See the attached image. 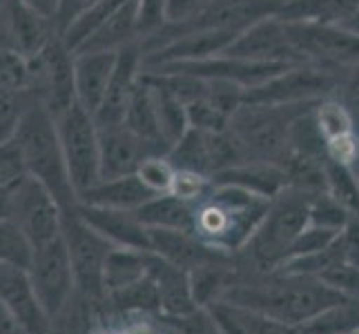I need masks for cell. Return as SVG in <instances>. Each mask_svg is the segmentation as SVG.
I'll use <instances>...</instances> for the list:
<instances>
[{
  "label": "cell",
  "instance_id": "obj_30",
  "mask_svg": "<svg viewBox=\"0 0 359 334\" xmlns=\"http://www.w3.org/2000/svg\"><path fill=\"white\" fill-rule=\"evenodd\" d=\"M145 274H147V252L112 247L103 267V296L107 292L130 286V283L143 279Z\"/></svg>",
  "mask_w": 359,
  "mask_h": 334
},
{
  "label": "cell",
  "instance_id": "obj_33",
  "mask_svg": "<svg viewBox=\"0 0 359 334\" xmlns=\"http://www.w3.org/2000/svg\"><path fill=\"white\" fill-rule=\"evenodd\" d=\"M32 67L29 58L20 56L11 47L0 45V92L29 94Z\"/></svg>",
  "mask_w": 359,
  "mask_h": 334
},
{
  "label": "cell",
  "instance_id": "obj_9",
  "mask_svg": "<svg viewBox=\"0 0 359 334\" xmlns=\"http://www.w3.org/2000/svg\"><path fill=\"white\" fill-rule=\"evenodd\" d=\"M341 71H330L311 63L290 65L277 76L243 92V103H268V105H294L317 103L321 98L335 96Z\"/></svg>",
  "mask_w": 359,
  "mask_h": 334
},
{
  "label": "cell",
  "instance_id": "obj_49",
  "mask_svg": "<svg viewBox=\"0 0 359 334\" xmlns=\"http://www.w3.org/2000/svg\"><path fill=\"white\" fill-rule=\"evenodd\" d=\"M9 205H11V185L0 190V221L9 218Z\"/></svg>",
  "mask_w": 359,
  "mask_h": 334
},
{
  "label": "cell",
  "instance_id": "obj_5",
  "mask_svg": "<svg viewBox=\"0 0 359 334\" xmlns=\"http://www.w3.org/2000/svg\"><path fill=\"white\" fill-rule=\"evenodd\" d=\"M315 103L268 105L241 103L230 116L228 130L241 145L248 160L272 163L283 167L290 156V125L292 120Z\"/></svg>",
  "mask_w": 359,
  "mask_h": 334
},
{
  "label": "cell",
  "instance_id": "obj_27",
  "mask_svg": "<svg viewBox=\"0 0 359 334\" xmlns=\"http://www.w3.org/2000/svg\"><path fill=\"white\" fill-rule=\"evenodd\" d=\"M123 125H126L132 134L141 136L143 141L152 143L156 147H161L168 154V145L161 139L158 132V123H156V107H154V94L150 83L145 81V76H141L139 85L128 103L126 116H123Z\"/></svg>",
  "mask_w": 359,
  "mask_h": 334
},
{
  "label": "cell",
  "instance_id": "obj_2",
  "mask_svg": "<svg viewBox=\"0 0 359 334\" xmlns=\"http://www.w3.org/2000/svg\"><path fill=\"white\" fill-rule=\"evenodd\" d=\"M270 201L234 185L212 183L194 203L192 234L226 254H239L262 223Z\"/></svg>",
  "mask_w": 359,
  "mask_h": 334
},
{
  "label": "cell",
  "instance_id": "obj_13",
  "mask_svg": "<svg viewBox=\"0 0 359 334\" xmlns=\"http://www.w3.org/2000/svg\"><path fill=\"white\" fill-rule=\"evenodd\" d=\"M286 0H210L208 7L192 20L181 25H165L161 32H190V29H217L241 34L250 25L277 16ZM158 32V34H161ZM152 41V39H150Z\"/></svg>",
  "mask_w": 359,
  "mask_h": 334
},
{
  "label": "cell",
  "instance_id": "obj_40",
  "mask_svg": "<svg viewBox=\"0 0 359 334\" xmlns=\"http://www.w3.org/2000/svg\"><path fill=\"white\" fill-rule=\"evenodd\" d=\"M319 279L335 292L359 299V267H353L348 263H335L321 272Z\"/></svg>",
  "mask_w": 359,
  "mask_h": 334
},
{
  "label": "cell",
  "instance_id": "obj_21",
  "mask_svg": "<svg viewBox=\"0 0 359 334\" xmlns=\"http://www.w3.org/2000/svg\"><path fill=\"white\" fill-rule=\"evenodd\" d=\"M147 274L154 281L161 316L185 314L196 307L190 290L188 270L172 265L170 261L156 256L154 252H147Z\"/></svg>",
  "mask_w": 359,
  "mask_h": 334
},
{
  "label": "cell",
  "instance_id": "obj_19",
  "mask_svg": "<svg viewBox=\"0 0 359 334\" xmlns=\"http://www.w3.org/2000/svg\"><path fill=\"white\" fill-rule=\"evenodd\" d=\"M0 301L20 319L29 334H47L49 319L36 301L27 267L0 263Z\"/></svg>",
  "mask_w": 359,
  "mask_h": 334
},
{
  "label": "cell",
  "instance_id": "obj_6",
  "mask_svg": "<svg viewBox=\"0 0 359 334\" xmlns=\"http://www.w3.org/2000/svg\"><path fill=\"white\" fill-rule=\"evenodd\" d=\"M58 141L63 150L67 176L76 199L101 181V154H98V125L90 111L79 103L67 107L56 118Z\"/></svg>",
  "mask_w": 359,
  "mask_h": 334
},
{
  "label": "cell",
  "instance_id": "obj_43",
  "mask_svg": "<svg viewBox=\"0 0 359 334\" xmlns=\"http://www.w3.org/2000/svg\"><path fill=\"white\" fill-rule=\"evenodd\" d=\"M335 247H337L341 263L359 267V218L357 216H351L346 221V225L335 237Z\"/></svg>",
  "mask_w": 359,
  "mask_h": 334
},
{
  "label": "cell",
  "instance_id": "obj_28",
  "mask_svg": "<svg viewBox=\"0 0 359 334\" xmlns=\"http://www.w3.org/2000/svg\"><path fill=\"white\" fill-rule=\"evenodd\" d=\"M359 11V0H286L281 5L279 20H317L344 25Z\"/></svg>",
  "mask_w": 359,
  "mask_h": 334
},
{
  "label": "cell",
  "instance_id": "obj_52",
  "mask_svg": "<svg viewBox=\"0 0 359 334\" xmlns=\"http://www.w3.org/2000/svg\"><path fill=\"white\" fill-rule=\"evenodd\" d=\"M353 174H355V179H357V183H359V158H357V165H355V169H353Z\"/></svg>",
  "mask_w": 359,
  "mask_h": 334
},
{
  "label": "cell",
  "instance_id": "obj_18",
  "mask_svg": "<svg viewBox=\"0 0 359 334\" xmlns=\"http://www.w3.org/2000/svg\"><path fill=\"white\" fill-rule=\"evenodd\" d=\"M74 212L114 247L150 252V230L139 221L134 209H107L76 203Z\"/></svg>",
  "mask_w": 359,
  "mask_h": 334
},
{
  "label": "cell",
  "instance_id": "obj_44",
  "mask_svg": "<svg viewBox=\"0 0 359 334\" xmlns=\"http://www.w3.org/2000/svg\"><path fill=\"white\" fill-rule=\"evenodd\" d=\"M210 0H165V16L168 25H181L192 20L196 14L208 7Z\"/></svg>",
  "mask_w": 359,
  "mask_h": 334
},
{
  "label": "cell",
  "instance_id": "obj_3",
  "mask_svg": "<svg viewBox=\"0 0 359 334\" xmlns=\"http://www.w3.org/2000/svg\"><path fill=\"white\" fill-rule=\"evenodd\" d=\"M11 139L20 150L25 174L39 181L54 196L63 212L76 207L79 201L67 176L56 120L39 101L32 98L22 109Z\"/></svg>",
  "mask_w": 359,
  "mask_h": 334
},
{
  "label": "cell",
  "instance_id": "obj_46",
  "mask_svg": "<svg viewBox=\"0 0 359 334\" xmlns=\"http://www.w3.org/2000/svg\"><path fill=\"white\" fill-rule=\"evenodd\" d=\"M126 321L128 323L121 326L123 334H161V326L156 316H132Z\"/></svg>",
  "mask_w": 359,
  "mask_h": 334
},
{
  "label": "cell",
  "instance_id": "obj_11",
  "mask_svg": "<svg viewBox=\"0 0 359 334\" xmlns=\"http://www.w3.org/2000/svg\"><path fill=\"white\" fill-rule=\"evenodd\" d=\"M9 221L25 234L32 250L63 234V209L39 181L27 174L11 185Z\"/></svg>",
  "mask_w": 359,
  "mask_h": 334
},
{
  "label": "cell",
  "instance_id": "obj_41",
  "mask_svg": "<svg viewBox=\"0 0 359 334\" xmlns=\"http://www.w3.org/2000/svg\"><path fill=\"white\" fill-rule=\"evenodd\" d=\"M335 98L351 114V118L355 123V130L359 134V63L341 71Z\"/></svg>",
  "mask_w": 359,
  "mask_h": 334
},
{
  "label": "cell",
  "instance_id": "obj_54",
  "mask_svg": "<svg viewBox=\"0 0 359 334\" xmlns=\"http://www.w3.org/2000/svg\"><path fill=\"white\" fill-rule=\"evenodd\" d=\"M0 3H3V0H0Z\"/></svg>",
  "mask_w": 359,
  "mask_h": 334
},
{
  "label": "cell",
  "instance_id": "obj_48",
  "mask_svg": "<svg viewBox=\"0 0 359 334\" xmlns=\"http://www.w3.org/2000/svg\"><path fill=\"white\" fill-rule=\"evenodd\" d=\"M27 7L36 9L39 14L47 16V18H56V11H58V0H20Z\"/></svg>",
  "mask_w": 359,
  "mask_h": 334
},
{
  "label": "cell",
  "instance_id": "obj_50",
  "mask_svg": "<svg viewBox=\"0 0 359 334\" xmlns=\"http://www.w3.org/2000/svg\"><path fill=\"white\" fill-rule=\"evenodd\" d=\"M90 334H123L121 332V328H116V326H109V323H96L94 328H92V332Z\"/></svg>",
  "mask_w": 359,
  "mask_h": 334
},
{
  "label": "cell",
  "instance_id": "obj_34",
  "mask_svg": "<svg viewBox=\"0 0 359 334\" xmlns=\"http://www.w3.org/2000/svg\"><path fill=\"white\" fill-rule=\"evenodd\" d=\"M177 167L170 163V158L165 154H154L147 156L143 163L136 169V176L145 185V190H150L154 196L168 194L175 181Z\"/></svg>",
  "mask_w": 359,
  "mask_h": 334
},
{
  "label": "cell",
  "instance_id": "obj_12",
  "mask_svg": "<svg viewBox=\"0 0 359 334\" xmlns=\"http://www.w3.org/2000/svg\"><path fill=\"white\" fill-rule=\"evenodd\" d=\"M32 83L29 96L39 101L54 118L76 103L74 94V52L60 36L49 43L39 56L29 58Z\"/></svg>",
  "mask_w": 359,
  "mask_h": 334
},
{
  "label": "cell",
  "instance_id": "obj_7",
  "mask_svg": "<svg viewBox=\"0 0 359 334\" xmlns=\"http://www.w3.org/2000/svg\"><path fill=\"white\" fill-rule=\"evenodd\" d=\"M63 241L67 245L76 296L94 307V314L103 301V267L112 252V243L94 232L74 209L63 212Z\"/></svg>",
  "mask_w": 359,
  "mask_h": 334
},
{
  "label": "cell",
  "instance_id": "obj_10",
  "mask_svg": "<svg viewBox=\"0 0 359 334\" xmlns=\"http://www.w3.org/2000/svg\"><path fill=\"white\" fill-rule=\"evenodd\" d=\"M27 272L36 301H39L49 321L56 319L76 296V286H74L72 263L63 234L54 241L34 247Z\"/></svg>",
  "mask_w": 359,
  "mask_h": 334
},
{
  "label": "cell",
  "instance_id": "obj_25",
  "mask_svg": "<svg viewBox=\"0 0 359 334\" xmlns=\"http://www.w3.org/2000/svg\"><path fill=\"white\" fill-rule=\"evenodd\" d=\"M132 43H139L136 29V0H128L112 16L105 18L98 27L85 39L74 54L79 52H118Z\"/></svg>",
  "mask_w": 359,
  "mask_h": 334
},
{
  "label": "cell",
  "instance_id": "obj_4",
  "mask_svg": "<svg viewBox=\"0 0 359 334\" xmlns=\"http://www.w3.org/2000/svg\"><path fill=\"white\" fill-rule=\"evenodd\" d=\"M313 194L288 185L270 201L262 223L239 252L252 270L270 272L281 265L290 245L308 225V205Z\"/></svg>",
  "mask_w": 359,
  "mask_h": 334
},
{
  "label": "cell",
  "instance_id": "obj_36",
  "mask_svg": "<svg viewBox=\"0 0 359 334\" xmlns=\"http://www.w3.org/2000/svg\"><path fill=\"white\" fill-rule=\"evenodd\" d=\"M168 25L165 0H136V29H139V45L150 39Z\"/></svg>",
  "mask_w": 359,
  "mask_h": 334
},
{
  "label": "cell",
  "instance_id": "obj_24",
  "mask_svg": "<svg viewBox=\"0 0 359 334\" xmlns=\"http://www.w3.org/2000/svg\"><path fill=\"white\" fill-rule=\"evenodd\" d=\"M152 192L145 190V185L136 174L116 176V179H101L94 188L79 196L81 205L92 207H107V209H139L143 203L152 199Z\"/></svg>",
  "mask_w": 359,
  "mask_h": 334
},
{
  "label": "cell",
  "instance_id": "obj_29",
  "mask_svg": "<svg viewBox=\"0 0 359 334\" xmlns=\"http://www.w3.org/2000/svg\"><path fill=\"white\" fill-rule=\"evenodd\" d=\"M143 76L145 81L150 83L152 94H154V107H156V123H158V132H161V139L168 145V150L175 145L181 136L190 130V123H188V114H185V105L179 101L175 94H170L165 88L161 85L143 69Z\"/></svg>",
  "mask_w": 359,
  "mask_h": 334
},
{
  "label": "cell",
  "instance_id": "obj_17",
  "mask_svg": "<svg viewBox=\"0 0 359 334\" xmlns=\"http://www.w3.org/2000/svg\"><path fill=\"white\" fill-rule=\"evenodd\" d=\"M141 76H143L141 45L132 43L128 47L118 49L112 78H109V85L105 90L101 105H98V109L94 111V120L98 127L121 125L123 116H126L128 103L136 90V85H139Z\"/></svg>",
  "mask_w": 359,
  "mask_h": 334
},
{
  "label": "cell",
  "instance_id": "obj_23",
  "mask_svg": "<svg viewBox=\"0 0 359 334\" xmlns=\"http://www.w3.org/2000/svg\"><path fill=\"white\" fill-rule=\"evenodd\" d=\"M212 183L221 185H234V188L248 190L257 196L272 201L275 196L288 188V174L286 169L272 163H259V160H248V163L228 167L212 176Z\"/></svg>",
  "mask_w": 359,
  "mask_h": 334
},
{
  "label": "cell",
  "instance_id": "obj_22",
  "mask_svg": "<svg viewBox=\"0 0 359 334\" xmlns=\"http://www.w3.org/2000/svg\"><path fill=\"white\" fill-rule=\"evenodd\" d=\"M150 252L188 272L201 263L234 256L205 245L192 232H179V230H150Z\"/></svg>",
  "mask_w": 359,
  "mask_h": 334
},
{
  "label": "cell",
  "instance_id": "obj_26",
  "mask_svg": "<svg viewBox=\"0 0 359 334\" xmlns=\"http://www.w3.org/2000/svg\"><path fill=\"white\" fill-rule=\"evenodd\" d=\"M134 212L147 230L192 232L194 225V203L181 201L175 194L152 196L150 201L134 209Z\"/></svg>",
  "mask_w": 359,
  "mask_h": 334
},
{
  "label": "cell",
  "instance_id": "obj_38",
  "mask_svg": "<svg viewBox=\"0 0 359 334\" xmlns=\"http://www.w3.org/2000/svg\"><path fill=\"white\" fill-rule=\"evenodd\" d=\"M158 319L168 321V323L175 326L181 334H221L215 316L210 314L208 307H199V305L185 314H177V316H161L158 314Z\"/></svg>",
  "mask_w": 359,
  "mask_h": 334
},
{
  "label": "cell",
  "instance_id": "obj_53",
  "mask_svg": "<svg viewBox=\"0 0 359 334\" xmlns=\"http://www.w3.org/2000/svg\"><path fill=\"white\" fill-rule=\"evenodd\" d=\"M0 45H3V41H0Z\"/></svg>",
  "mask_w": 359,
  "mask_h": 334
},
{
  "label": "cell",
  "instance_id": "obj_42",
  "mask_svg": "<svg viewBox=\"0 0 359 334\" xmlns=\"http://www.w3.org/2000/svg\"><path fill=\"white\" fill-rule=\"evenodd\" d=\"M22 176H25V165H22L20 150L14 143V139H9L0 145V190L14 185Z\"/></svg>",
  "mask_w": 359,
  "mask_h": 334
},
{
  "label": "cell",
  "instance_id": "obj_37",
  "mask_svg": "<svg viewBox=\"0 0 359 334\" xmlns=\"http://www.w3.org/2000/svg\"><path fill=\"white\" fill-rule=\"evenodd\" d=\"M210 188H212V179L210 176H203L199 172H192V169H177L175 181H172V188L168 194L179 196L181 201L196 203L199 199H203Z\"/></svg>",
  "mask_w": 359,
  "mask_h": 334
},
{
  "label": "cell",
  "instance_id": "obj_15",
  "mask_svg": "<svg viewBox=\"0 0 359 334\" xmlns=\"http://www.w3.org/2000/svg\"><path fill=\"white\" fill-rule=\"evenodd\" d=\"M224 54L255 60V63H270V65H297L302 63L299 54L288 39L286 25L277 16L264 18L248 29H243L237 39H234Z\"/></svg>",
  "mask_w": 359,
  "mask_h": 334
},
{
  "label": "cell",
  "instance_id": "obj_51",
  "mask_svg": "<svg viewBox=\"0 0 359 334\" xmlns=\"http://www.w3.org/2000/svg\"><path fill=\"white\" fill-rule=\"evenodd\" d=\"M344 27H348L351 32H355V34L359 36V11H357V14H355V16H351L348 20H346V22H344Z\"/></svg>",
  "mask_w": 359,
  "mask_h": 334
},
{
  "label": "cell",
  "instance_id": "obj_39",
  "mask_svg": "<svg viewBox=\"0 0 359 334\" xmlns=\"http://www.w3.org/2000/svg\"><path fill=\"white\" fill-rule=\"evenodd\" d=\"M32 101L29 94H9L0 92V145L11 139L22 109Z\"/></svg>",
  "mask_w": 359,
  "mask_h": 334
},
{
  "label": "cell",
  "instance_id": "obj_16",
  "mask_svg": "<svg viewBox=\"0 0 359 334\" xmlns=\"http://www.w3.org/2000/svg\"><path fill=\"white\" fill-rule=\"evenodd\" d=\"M98 154H101V179H116L136 174L147 156L165 152L132 134L121 123V125L98 127Z\"/></svg>",
  "mask_w": 359,
  "mask_h": 334
},
{
  "label": "cell",
  "instance_id": "obj_1",
  "mask_svg": "<svg viewBox=\"0 0 359 334\" xmlns=\"http://www.w3.org/2000/svg\"><path fill=\"white\" fill-rule=\"evenodd\" d=\"M239 256V254H237ZM241 261V274L230 288L226 299L264 314L286 326H304L330 305L344 299V294L328 288L319 277L292 274V272L270 270L259 272Z\"/></svg>",
  "mask_w": 359,
  "mask_h": 334
},
{
  "label": "cell",
  "instance_id": "obj_32",
  "mask_svg": "<svg viewBox=\"0 0 359 334\" xmlns=\"http://www.w3.org/2000/svg\"><path fill=\"white\" fill-rule=\"evenodd\" d=\"M126 3L128 0H98V3H94L85 14H81L63 34H60V39H63V43L72 49V52H76V47L88 39L98 25L112 16L114 11Z\"/></svg>",
  "mask_w": 359,
  "mask_h": 334
},
{
  "label": "cell",
  "instance_id": "obj_14",
  "mask_svg": "<svg viewBox=\"0 0 359 334\" xmlns=\"http://www.w3.org/2000/svg\"><path fill=\"white\" fill-rule=\"evenodd\" d=\"M58 36L52 18L39 14L20 0L0 3V41L25 58L39 56Z\"/></svg>",
  "mask_w": 359,
  "mask_h": 334
},
{
  "label": "cell",
  "instance_id": "obj_45",
  "mask_svg": "<svg viewBox=\"0 0 359 334\" xmlns=\"http://www.w3.org/2000/svg\"><path fill=\"white\" fill-rule=\"evenodd\" d=\"M94 3H98V0H58V11L54 18L58 36L63 34L81 14H85Z\"/></svg>",
  "mask_w": 359,
  "mask_h": 334
},
{
  "label": "cell",
  "instance_id": "obj_47",
  "mask_svg": "<svg viewBox=\"0 0 359 334\" xmlns=\"http://www.w3.org/2000/svg\"><path fill=\"white\" fill-rule=\"evenodd\" d=\"M0 334H29L20 319L3 301H0Z\"/></svg>",
  "mask_w": 359,
  "mask_h": 334
},
{
  "label": "cell",
  "instance_id": "obj_20",
  "mask_svg": "<svg viewBox=\"0 0 359 334\" xmlns=\"http://www.w3.org/2000/svg\"><path fill=\"white\" fill-rule=\"evenodd\" d=\"M116 54L118 52L74 54V94H76V103L92 116L101 105L109 78H112Z\"/></svg>",
  "mask_w": 359,
  "mask_h": 334
},
{
  "label": "cell",
  "instance_id": "obj_31",
  "mask_svg": "<svg viewBox=\"0 0 359 334\" xmlns=\"http://www.w3.org/2000/svg\"><path fill=\"white\" fill-rule=\"evenodd\" d=\"M294 328L299 334H355L359 332V299L344 296L339 303Z\"/></svg>",
  "mask_w": 359,
  "mask_h": 334
},
{
  "label": "cell",
  "instance_id": "obj_8",
  "mask_svg": "<svg viewBox=\"0 0 359 334\" xmlns=\"http://www.w3.org/2000/svg\"><path fill=\"white\" fill-rule=\"evenodd\" d=\"M283 25L302 63L330 71H344L359 63V36L344 25L317 20H283Z\"/></svg>",
  "mask_w": 359,
  "mask_h": 334
},
{
  "label": "cell",
  "instance_id": "obj_35",
  "mask_svg": "<svg viewBox=\"0 0 359 334\" xmlns=\"http://www.w3.org/2000/svg\"><path fill=\"white\" fill-rule=\"evenodd\" d=\"M32 245L25 234L9 218L0 221V263H11L18 267H29Z\"/></svg>",
  "mask_w": 359,
  "mask_h": 334
}]
</instances>
